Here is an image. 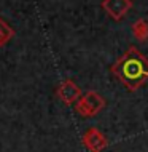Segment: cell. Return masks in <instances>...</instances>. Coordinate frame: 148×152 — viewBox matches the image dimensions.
<instances>
[{
    "label": "cell",
    "instance_id": "obj_6",
    "mask_svg": "<svg viewBox=\"0 0 148 152\" xmlns=\"http://www.w3.org/2000/svg\"><path fill=\"white\" fill-rule=\"evenodd\" d=\"M131 31H132L134 37L139 40V42H145V40L148 39V21L143 19V18L137 19V21L132 24Z\"/></svg>",
    "mask_w": 148,
    "mask_h": 152
},
{
    "label": "cell",
    "instance_id": "obj_2",
    "mask_svg": "<svg viewBox=\"0 0 148 152\" xmlns=\"http://www.w3.org/2000/svg\"><path fill=\"white\" fill-rule=\"evenodd\" d=\"M105 106V101L100 94L96 91H88L78 99L77 102V112L83 117H92Z\"/></svg>",
    "mask_w": 148,
    "mask_h": 152
},
{
    "label": "cell",
    "instance_id": "obj_3",
    "mask_svg": "<svg viewBox=\"0 0 148 152\" xmlns=\"http://www.w3.org/2000/svg\"><path fill=\"white\" fill-rule=\"evenodd\" d=\"M132 7V0H102V8L115 21H121Z\"/></svg>",
    "mask_w": 148,
    "mask_h": 152
},
{
    "label": "cell",
    "instance_id": "obj_1",
    "mask_svg": "<svg viewBox=\"0 0 148 152\" xmlns=\"http://www.w3.org/2000/svg\"><path fill=\"white\" fill-rule=\"evenodd\" d=\"M112 74L129 91H134L148 80V59L137 47H129L112 66Z\"/></svg>",
    "mask_w": 148,
    "mask_h": 152
},
{
    "label": "cell",
    "instance_id": "obj_4",
    "mask_svg": "<svg viewBox=\"0 0 148 152\" xmlns=\"http://www.w3.org/2000/svg\"><path fill=\"white\" fill-rule=\"evenodd\" d=\"M83 142L91 152H100L107 147V139L97 128H89L83 136Z\"/></svg>",
    "mask_w": 148,
    "mask_h": 152
},
{
    "label": "cell",
    "instance_id": "obj_5",
    "mask_svg": "<svg viewBox=\"0 0 148 152\" xmlns=\"http://www.w3.org/2000/svg\"><path fill=\"white\" fill-rule=\"evenodd\" d=\"M57 96L62 99L65 104H73L75 101L80 99L81 90L78 88V85L72 80H65L57 90Z\"/></svg>",
    "mask_w": 148,
    "mask_h": 152
}]
</instances>
